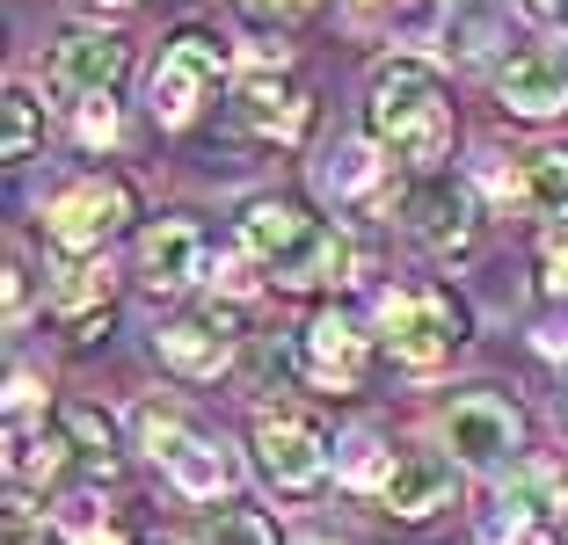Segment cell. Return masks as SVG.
I'll list each match as a JSON object with an SVG mask.
<instances>
[{"label": "cell", "instance_id": "cell-14", "mask_svg": "<svg viewBox=\"0 0 568 545\" xmlns=\"http://www.w3.org/2000/svg\"><path fill=\"white\" fill-rule=\"evenodd\" d=\"M379 502L394 516H408V524H416V516H437V510L459 502V465L437 459V451H416V459L394 465V480L379 487Z\"/></svg>", "mask_w": 568, "mask_h": 545}, {"label": "cell", "instance_id": "cell-32", "mask_svg": "<svg viewBox=\"0 0 568 545\" xmlns=\"http://www.w3.org/2000/svg\"><path fill=\"white\" fill-rule=\"evenodd\" d=\"M532 8H539L547 22H561V30H568V0H532Z\"/></svg>", "mask_w": 568, "mask_h": 545}, {"label": "cell", "instance_id": "cell-27", "mask_svg": "<svg viewBox=\"0 0 568 545\" xmlns=\"http://www.w3.org/2000/svg\"><path fill=\"white\" fill-rule=\"evenodd\" d=\"M0 545H44V524H37L30 495H8V516H0Z\"/></svg>", "mask_w": 568, "mask_h": 545}, {"label": "cell", "instance_id": "cell-10", "mask_svg": "<svg viewBox=\"0 0 568 545\" xmlns=\"http://www.w3.org/2000/svg\"><path fill=\"white\" fill-rule=\"evenodd\" d=\"M445 444H452L459 465H503L525 444V414L510 408V400H496V393H467L445 414Z\"/></svg>", "mask_w": 568, "mask_h": 545}, {"label": "cell", "instance_id": "cell-4", "mask_svg": "<svg viewBox=\"0 0 568 545\" xmlns=\"http://www.w3.org/2000/svg\"><path fill=\"white\" fill-rule=\"evenodd\" d=\"M132 218V189L118 175H81L44 204V240L59 255H102V240Z\"/></svg>", "mask_w": 568, "mask_h": 545}, {"label": "cell", "instance_id": "cell-2", "mask_svg": "<svg viewBox=\"0 0 568 545\" xmlns=\"http://www.w3.org/2000/svg\"><path fill=\"white\" fill-rule=\"evenodd\" d=\"M241 248H248L277 284H292V291L343 284V277H351V263H357V255H351V233L306 218L292 197H255L248 212H241Z\"/></svg>", "mask_w": 568, "mask_h": 545}, {"label": "cell", "instance_id": "cell-1", "mask_svg": "<svg viewBox=\"0 0 568 545\" xmlns=\"http://www.w3.org/2000/svg\"><path fill=\"white\" fill-rule=\"evenodd\" d=\"M365 124L394 161L423 167V175L452 153V132H459V124H452V88L437 81V66H423V59H386V66L372 73Z\"/></svg>", "mask_w": 568, "mask_h": 545}, {"label": "cell", "instance_id": "cell-31", "mask_svg": "<svg viewBox=\"0 0 568 545\" xmlns=\"http://www.w3.org/2000/svg\"><path fill=\"white\" fill-rule=\"evenodd\" d=\"M73 531H81V545H124L118 531H95V524H88V516H73Z\"/></svg>", "mask_w": 568, "mask_h": 545}, {"label": "cell", "instance_id": "cell-13", "mask_svg": "<svg viewBox=\"0 0 568 545\" xmlns=\"http://www.w3.org/2000/svg\"><path fill=\"white\" fill-rule=\"evenodd\" d=\"M139 277H146L153 291H190V284L204 277V233L190 226V218H153V226L139 233Z\"/></svg>", "mask_w": 568, "mask_h": 545}, {"label": "cell", "instance_id": "cell-15", "mask_svg": "<svg viewBox=\"0 0 568 545\" xmlns=\"http://www.w3.org/2000/svg\"><path fill=\"white\" fill-rule=\"evenodd\" d=\"M153 357H161L175 379H219L226 357H234V335L212 328V320H175V328L153 335Z\"/></svg>", "mask_w": 568, "mask_h": 545}, {"label": "cell", "instance_id": "cell-23", "mask_svg": "<svg viewBox=\"0 0 568 545\" xmlns=\"http://www.w3.org/2000/svg\"><path fill=\"white\" fill-rule=\"evenodd\" d=\"M394 451H379V436H343V459H335V473H343V487H386V480H394Z\"/></svg>", "mask_w": 568, "mask_h": 545}, {"label": "cell", "instance_id": "cell-17", "mask_svg": "<svg viewBox=\"0 0 568 545\" xmlns=\"http://www.w3.org/2000/svg\"><path fill=\"white\" fill-rule=\"evenodd\" d=\"M67 430L59 422H37V414H8V473L16 480H51L67 465Z\"/></svg>", "mask_w": 568, "mask_h": 545}, {"label": "cell", "instance_id": "cell-29", "mask_svg": "<svg viewBox=\"0 0 568 545\" xmlns=\"http://www.w3.org/2000/svg\"><path fill=\"white\" fill-rule=\"evenodd\" d=\"M547 291L568 298V233H554V248H547Z\"/></svg>", "mask_w": 568, "mask_h": 545}, {"label": "cell", "instance_id": "cell-6", "mask_svg": "<svg viewBox=\"0 0 568 545\" xmlns=\"http://www.w3.org/2000/svg\"><path fill=\"white\" fill-rule=\"evenodd\" d=\"M234 116H241V132L270 138V146H300L306 124H314V102H306V88L292 81V73L248 66L234 81Z\"/></svg>", "mask_w": 568, "mask_h": 545}, {"label": "cell", "instance_id": "cell-11", "mask_svg": "<svg viewBox=\"0 0 568 545\" xmlns=\"http://www.w3.org/2000/svg\"><path fill=\"white\" fill-rule=\"evenodd\" d=\"M300 363H306V379H314V385L351 393V385L365 379V363H372V342H365V328H357L351 313H314L306 335H300Z\"/></svg>", "mask_w": 568, "mask_h": 545}, {"label": "cell", "instance_id": "cell-7", "mask_svg": "<svg viewBox=\"0 0 568 545\" xmlns=\"http://www.w3.org/2000/svg\"><path fill=\"white\" fill-rule=\"evenodd\" d=\"M255 465L277 495H314L321 473H328V444L306 414H263L255 422Z\"/></svg>", "mask_w": 568, "mask_h": 545}, {"label": "cell", "instance_id": "cell-30", "mask_svg": "<svg viewBox=\"0 0 568 545\" xmlns=\"http://www.w3.org/2000/svg\"><path fill=\"white\" fill-rule=\"evenodd\" d=\"M22 313H30V269L8 263V320H22Z\"/></svg>", "mask_w": 568, "mask_h": 545}, {"label": "cell", "instance_id": "cell-25", "mask_svg": "<svg viewBox=\"0 0 568 545\" xmlns=\"http://www.w3.org/2000/svg\"><path fill=\"white\" fill-rule=\"evenodd\" d=\"M204 545H277V531L255 510H219L212 524H204Z\"/></svg>", "mask_w": 568, "mask_h": 545}, {"label": "cell", "instance_id": "cell-8", "mask_svg": "<svg viewBox=\"0 0 568 545\" xmlns=\"http://www.w3.org/2000/svg\"><path fill=\"white\" fill-rule=\"evenodd\" d=\"M496 95L510 116L525 124H547L568 110V44H525L496 66Z\"/></svg>", "mask_w": 568, "mask_h": 545}, {"label": "cell", "instance_id": "cell-12", "mask_svg": "<svg viewBox=\"0 0 568 545\" xmlns=\"http://www.w3.org/2000/svg\"><path fill=\"white\" fill-rule=\"evenodd\" d=\"M118 73H124V44L110 30H67L59 44H51V88H59V95H73V102L110 95V88H118Z\"/></svg>", "mask_w": 568, "mask_h": 545}, {"label": "cell", "instance_id": "cell-19", "mask_svg": "<svg viewBox=\"0 0 568 545\" xmlns=\"http://www.w3.org/2000/svg\"><path fill=\"white\" fill-rule=\"evenodd\" d=\"M59 430H67V444L81 451L95 473H118V422H110L95 400H67V408H59Z\"/></svg>", "mask_w": 568, "mask_h": 545}, {"label": "cell", "instance_id": "cell-21", "mask_svg": "<svg viewBox=\"0 0 568 545\" xmlns=\"http://www.w3.org/2000/svg\"><path fill=\"white\" fill-rule=\"evenodd\" d=\"M51 298H59V313H67V320L110 313V269L88 263V255H73V269H67L59 284H51Z\"/></svg>", "mask_w": 568, "mask_h": 545}, {"label": "cell", "instance_id": "cell-22", "mask_svg": "<svg viewBox=\"0 0 568 545\" xmlns=\"http://www.w3.org/2000/svg\"><path fill=\"white\" fill-rule=\"evenodd\" d=\"M37 146H44V110H37L30 88H8V138H0V161L22 167Z\"/></svg>", "mask_w": 568, "mask_h": 545}, {"label": "cell", "instance_id": "cell-34", "mask_svg": "<svg viewBox=\"0 0 568 545\" xmlns=\"http://www.w3.org/2000/svg\"><path fill=\"white\" fill-rule=\"evenodd\" d=\"M423 8H445V0H423Z\"/></svg>", "mask_w": 568, "mask_h": 545}, {"label": "cell", "instance_id": "cell-16", "mask_svg": "<svg viewBox=\"0 0 568 545\" xmlns=\"http://www.w3.org/2000/svg\"><path fill=\"white\" fill-rule=\"evenodd\" d=\"M168 480H175V495H190V502H219V495H234L241 487V459L226 444H190L183 459H168Z\"/></svg>", "mask_w": 568, "mask_h": 545}, {"label": "cell", "instance_id": "cell-9", "mask_svg": "<svg viewBox=\"0 0 568 545\" xmlns=\"http://www.w3.org/2000/svg\"><path fill=\"white\" fill-rule=\"evenodd\" d=\"M402 218H408V233H416L430 255H474V233H481V218H474V197L459 189V182H445V175L408 182Z\"/></svg>", "mask_w": 568, "mask_h": 545}, {"label": "cell", "instance_id": "cell-18", "mask_svg": "<svg viewBox=\"0 0 568 545\" xmlns=\"http://www.w3.org/2000/svg\"><path fill=\"white\" fill-rule=\"evenodd\" d=\"M321 189H328L335 204H351V212H372V204L386 197V161L372 146H343L321 167Z\"/></svg>", "mask_w": 568, "mask_h": 545}, {"label": "cell", "instance_id": "cell-28", "mask_svg": "<svg viewBox=\"0 0 568 545\" xmlns=\"http://www.w3.org/2000/svg\"><path fill=\"white\" fill-rule=\"evenodd\" d=\"M241 8H248L255 22H292V16H306L314 0H241Z\"/></svg>", "mask_w": 568, "mask_h": 545}, {"label": "cell", "instance_id": "cell-24", "mask_svg": "<svg viewBox=\"0 0 568 545\" xmlns=\"http://www.w3.org/2000/svg\"><path fill=\"white\" fill-rule=\"evenodd\" d=\"M139 444H146L153 459L168 465V459H183V451L197 444V436H190L183 422H175V414H161V408H139Z\"/></svg>", "mask_w": 568, "mask_h": 545}, {"label": "cell", "instance_id": "cell-5", "mask_svg": "<svg viewBox=\"0 0 568 545\" xmlns=\"http://www.w3.org/2000/svg\"><path fill=\"white\" fill-rule=\"evenodd\" d=\"M219 73H226V51H219V37L183 30L175 44L161 51V66H153V116H161L168 132H183L190 116H197V102L219 88Z\"/></svg>", "mask_w": 568, "mask_h": 545}, {"label": "cell", "instance_id": "cell-20", "mask_svg": "<svg viewBox=\"0 0 568 545\" xmlns=\"http://www.w3.org/2000/svg\"><path fill=\"white\" fill-rule=\"evenodd\" d=\"M525 204L554 226H568V146H547L525 161Z\"/></svg>", "mask_w": 568, "mask_h": 545}, {"label": "cell", "instance_id": "cell-3", "mask_svg": "<svg viewBox=\"0 0 568 545\" xmlns=\"http://www.w3.org/2000/svg\"><path fill=\"white\" fill-rule=\"evenodd\" d=\"M379 342L408 371H437V363H452V349L467 342V313L445 291H386L379 298Z\"/></svg>", "mask_w": 568, "mask_h": 545}, {"label": "cell", "instance_id": "cell-33", "mask_svg": "<svg viewBox=\"0 0 568 545\" xmlns=\"http://www.w3.org/2000/svg\"><path fill=\"white\" fill-rule=\"evenodd\" d=\"M81 8H132V0H81Z\"/></svg>", "mask_w": 568, "mask_h": 545}, {"label": "cell", "instance_id": "cell-26", "mask_svg": "<svg viewBox=\"0 0 568 545\" xmlns=\"http://www.w3.org/2000/svg\"><path fill=\"white\" fill-rule=\"evenodd\" d=\"M73 124H81V146H118V102L110 95H88Z\"/></svg>", "mask_w": 568, "mask_h": 545}, {"label": "cell", "instance_id": "cell-35", "mask_svg": "<svg viewBox=\"0 0 568 545\" xmlns=\"http://www.w3.org/2000/svg\"><path fill=\"white\" fill-rule=\"evenodd\" d=\"M314 545H328V538H314Z\"/></svg>", "mask_w": 568, "mask_h": 545}]
</instances>
